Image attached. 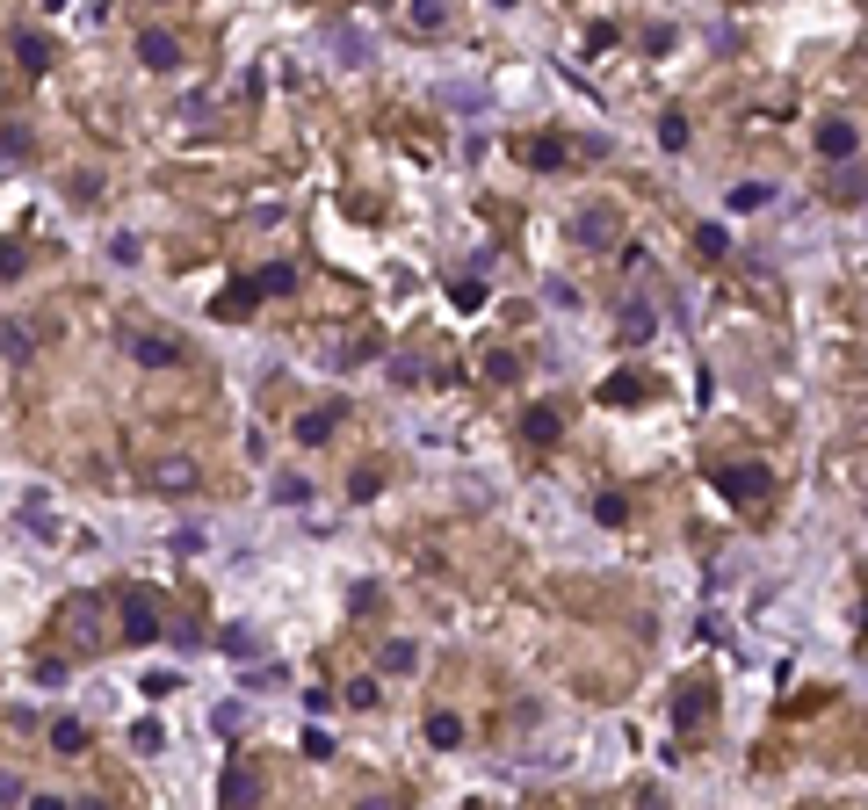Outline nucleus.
Instances as JSON below:
<instances>
[{
	"label": "nucleus",
	"instance_id": "f257e3e1",
	"mask_svg": "<svg viewBox=\"0 0 868 810\" xmlns=\"http://www.w3.org/2000/svg\"><path fill=\"white\" fill-rule=\"evenodd\" d=\"M709 485L724 500H760L767 492V463H709Z\"/></svg>",
	"mask_w": 868,
	"mask_h": 810
},
{
	"label": "nucleus",
	"instance_id": "f03ea898",
	"mask_svg": "<svg viewBox=\"0 0 868 810\" xmlns=\"http://www.w3.org/2000/svg\"><path fill=\"white\" fill-rule=\"evenodd\" d=\"M123 637H131V644H152V637H167V630H160V608H152L145 594H123Z\"/></svg>",
	"mask_w": 868,
	"mask_h": 810
},
{
	"label": "nucleus",
	"instance_id": "7ed1b4c3",
	"mask_svg": "<svg viewBox=\"0 0 868 810\" xmlns=\"http://www.w3.org/2000/svg\"><path fill=\"white\" fill-rule=\"evenodd\" d=\"M818 152H825V160H854V152H861V131H854L847 116H832L825 131H818Z\"/></svg>",
	"mask_w": 868,
	"mask_h": 810
},
{
	"label": "nucleus",
	"instance_id": "20e7f679",
	"mask_svg": "<svg viewBox=\"0 0 868 810\" xmlns=\"http://www.w3.org/2000/svg\"><path fill=\"white\" fill-rule=\"evenodd\" d=\"M138 58H145L152 73H174L181 66V44L167 37V29H152V37H138Z\"/></svg>",
	"mask_w": 868,
	"mask_h": 810
},
{
	"label": "nucleus",
	"instance_id": "39448f33",
	"mask_svg": "<svg viewBox=\"0 0 868 810\" xmlns=\"http://www.w3.org/2000/svg\"><path fill=\"white\" fill-rule=\"evenodd\" d=\"M152 485H160V492H196V463H189V456L152 463Z\"/></svg>",
	"mask_w": 868,
	"mask_h": 810
},
{
	"label": "nucleus",
	"instance_id": "423d86ee",
	"mask_svg": "<svg viewBox=\"0 0 868 810\" xmlns=\"http://www.w3.org/2000/svg\"><path fill=\"white\" fill-rule=\"evenodd\" d=\"M131 355H138V362H152V369L181 362V348H174V340H160V333H138V340H131Z\"/></svg>",
	"mask_w": 868,
	"mask_h": 810
},
{
	"label": "nucleus",
	"instance_id": "0eeeda50",
	"mask_svg": "<svg viewBox=\"0 0 868 810\" xmlns=\"http://www.w3.org/2000/svg\"><path fill=\"white\" fill-rule=\"evenodd\" d=\"M702 716H709V688H680V695H673V724H680V731L702 724Z\"/></svg>",
	"mask_w": 868,
	"mask_h": 810
},
{
	"label": "nucleus",
	"instance_id": "6e6552de",
	"mask_svg": "<svg viewBox=\"0 0 868 810\" xmlns=\"http://www.w3.org/2000/svg\"><path fill=\"white\" fill-rule=\"evenodd\" d=\"M521 434H529L536 449H550L557 442V413H550V405H529V413H521Z\"/></svg>",
	"mask_w": 868,
	"mask_h": 810
},
{
	"label": "nucleus",
	"instance_id": "1a4fd4ad",
	"mask_svg": "<svg viewBox=\"0 0 868 810\" xmlns=\"http://www.w3.org/2000/svg\"><path fill=\"white\" fill-rule=\"evenodd\" d=\"M51 753H66V760H80V753H87V731L73 724V716H58V724H51Z\"/></svg>",
	"mask_w": 868,
	"mask_h": 810
},
{
	"label": "nucleus",
	"instance_id": "9d476101",
	"mask_svg": "<svg viewBox=\"0 0 868 810\" xmlns=\"http://www.w3.org/2000/svg\"><path fill=\"white\" fill-rule=\"evenodd\" d=\"M66 622H73V637H80V644H95V637H102V601H73Z\"/></svg>",
	"mask_w": 868,
	"mask_h": 810
},
{
	"label": "nucleus",
	"instance_id": "9b49d317",
	"mask_svg": "<svg viewBox=\"0 0 868 810\" xmlns=\"http://www.w3.org/2000/svg\"><path fill=\"white\" fill-rule=\"evenodd\" d=\"M608 239H615V217L608 210H586L579 217V246H608Z\"/></svg>",
	"mask_w": 868,
	"mask_h": 810
},
{
	"label": "nucleus",
	"instance_id": "f8f14e48",
	"mask_svg": "<svg viewBox=\"0 0 868 810\" xmlns=\"http://www.w3.org/2000/svg\"><path fill=\"white\" fill-rule=\"evenodd\" d=\"M644 398V377H608L601 384V405H637Z\"/></svg>",
	"mask_w": 868,
	"mask_h": 810
},
{
	"label": "nucleus",
	"instance_id": "ddd939ff",
	"mask_svg": "<svg viewBox=\"0 0 868 810\" xmlns=\"http://www.w3.org/2000/svg\"><path fill=\"white\" fill-rule=\"evenodd\" d=\"M15 66H22V73H44V44L29 37V29H15Z\"/></svg>",
	"mask_w": 868,
	"mask_h": 810
},
{
	"label": "nucleus",
	"instance_id": "4468645a",
	"mask_svg": "<svg viewBox=\"0 0 868 810\" xmlns=\"http://www.w3.org/2000/svg\"><path fill=\"white\" fill-rule=\"evenodd\" d=\"M254 283H261V297H290V290H297V275H290L283 261H275V268H261V275H254Z\"/></svg>",
	"mask_w": 868,
	"mask_h": 810
},
{
	"label": "nucleus",
	"instance_id": "2eb2a0df",
	"mask_svg": "<svg viewBox=\"0 0 868 810\" xmlns=\"http://www.w3.org/2000/svg\"><path fill=\"white\" fill-rule=\"evenodd\" d=\"M333 420H340L333 405H326V413H304V420H297V442H326V434H333Z\"/></svg>",
	"mask_w": 868,
	"mask_h": 810
},
{
	"label": "nucleus",
	"instance_id": "dca6fc26",
	"mask_svg": "<svg viewBox=\"0 0 868 810\" xmlns=\"http://www.w3.org/2000/svg\"><path fill=\"white\" fill-rule=\"evenodd\" d=\"M485 377H492V384H514V377H521V355H507V348L485 355Z\"/></svg>",
	"mask_w": 868,
	"mask_h": 810
},
{
	"label": "nucleus",
	"instance_id": "f3484780",
	"mask_svg": "<svg viewBox=\"0 0 868 810\" xmlns=\"http://www.w3.org/2000/svg\"><path fill=\"white\" fill-rule=\"evenodd\" d=\"M427 738H434V745H456V738H463V724H456L449 709H434V716H427Z\"/></svg>",
	"mask_w": 868,
	"mask_h": 810
},
{
	"label": "nucleus",
	"instance_id": "a211bd4d",
	"mask_svg": "<svg viewBox=\"0 0 868 810\" xmlns=\"http://www.w3.org/2000/svg\"><path fill=\"white\" fill-rule=\"evenodd\" d=\"M406 666H413V644L391 637V644H384V673H406Z\"/></svg>",
	"mask_w": 868,
	"mask_h": 810
},
{
	"label": "nucleus",
	"instance_id": "6ab92c4d",
	"mask_svg": "<svg viewBox=\"0 0 868 810\" xmlns=\"http://www.w3.org/2000/svg\"><path fill=\"white\" fill-rule=\"evenodd\" d=\"M246 796H254V774L232 767V774H225V803H246Z\"/></svg>",
	"mask_w": 868,
	"mask_h": 810
},
{
	"label": "nucleus",
	"instance_id": "aec40b11",
	"mask_svg": "<svg viewBox=\"0 0 868 810\" xmlns=\"http://www.w3.org/2000/svg\"><path fill=\"white\" fill-rule=\"evenodd\" d=\"M623 340H651V311H637V304L623 311Z\"/></svg>",
	"mask_w": 868,
	"mask_h": 810
},
{
	"label": "nucleus",
	"instance_id": "412c9836",
	"mask_svg": "<svg viewBox=\"0 0 868 810\" xmlns=\"http://www.w3.org/2000/svg\"><path fill=\"white\" fill-rule=\"evenodd\" d=\"M131 745H138V753H160V745H167V731H160V724H138V731H131Z\"/></svg>",
	"mask_w": 868,
	"mask_h": 810
},
{
	"label": "nucleus",
	"instance_id": "4be33fe9",
	"mask_svg": "<svg viewBox=\"0 0 868 810\" xmlns=\"http://www.w3.org/2000/svg\"><path fill=\"white\" fill-rule=\"evenodd\" d=\"M275 500L297 507V500H312V485H304V478H275Z\"/></svg>",
	"mask_w": 868,
	"mask_h": 810
},
{
	"label": "nucleus",
	"instance_id": "5701e85b",
	"mask_svg": "<svg viewBox=\"0 0 868 810\" xmlns=\"http://www.w3.org/2000/svg\"><path fill=\"white\" fill-rule=\"evenodd\" d=\"M326 753H333V738L312 724V731H304V760H326Z\"/></svg>",
	"mask_w": 868,
	"mask_h": 810
}]
</instances>
